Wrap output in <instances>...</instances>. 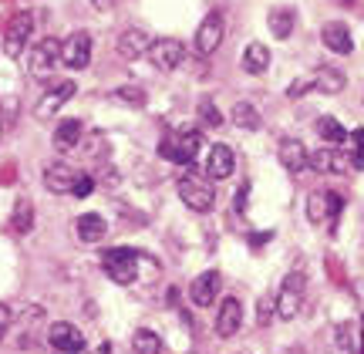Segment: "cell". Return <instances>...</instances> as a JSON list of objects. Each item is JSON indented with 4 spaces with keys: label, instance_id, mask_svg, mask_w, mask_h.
Returning a JSON list of instances; mask_svg holds the SVG:
<instances>
[{
    "label": "cell",
    "instance_id": "1",
    "mask_svg": "<svg viewBox=\"0 0 364 354\" xmlns=\"http://www.w3.org/2000/svg\"><path fill=\"white\" fill-rule=\"evenodd\" d=\"M139 250L132 247H112L102 253V267L105 274L112 277L115 284H135V277H139Z\"/></svg>",
    "mask_w": 364,
    "mask_h": 354
},
{
    "label": "cell",
    "instance_id": "2",
    "mask_svg": "<svg viewBox=\"0 0 364 354\" xmlns=\"http://www.w3.org/2000/svg\"><path fill=\"white\" fill-rule=\"evenodd\" d=\"M196 152H199V132L196 129L172 132V135H166L162 145H159V156L176 162V166H189V162L196 159Z\"/></svg>",
    "mask_w": 364,
    "mask_h": 354
},
{
    "label": "cell",
    "instance_id": "3",
    "mask_svg": "<svg viewBox=\"0 0 364 354\" xmlns=\"http://www.w3.org/2000/svg\"><path fill=\"white\" fill-rule=\"evenodd\" d=\"M176 189H179L182 203H186V206H189L193 213H209V210H213V203H216V193H213V186L203 183L199 176H182Z\"/></svg>",
    "mask_w": 364,
    "mask_h": 354
},
{
    "label": "cell",
    "instance_id": "4",
    "mask_svg": "<svg viewBox=\"0 0 364 354\" xmlns=\"http://www.w3.org/2000/svg\"><path fill=\"white\" fill-rule=\"evenodd\" d=\"M58 61H61V44L54 38H44L34 44L31 61H27V71H31L38 81H48L54 75V65H58Z\"/></svg>",
    "mask_w": 364,
    "mask_h": 354
},
{
    "label": "cell",
    "instance_id": "5",
    "mask_svg": "<svg viewBox=\"0 0 364 354\" xmlns=\"http://www.w3.org/2000/svg\"><path fill=\"white\" fill-rule=\"evenodd\" d=\"M344 210V196L334 193V189H321V193H311L307 199V216L311 223H334Z\"/></svg>",
    "mask_w": 364,
    "mask_h": 354
},
{
    "label": "cell",
    "instance_id": "6",
    "mask_svg": "<svg viewBox=\"0 0 364 354\" xmlns=\"http://www.w3.org/2000/svg\"><path fill=\"white\" fill-rule=\"evenodd\" d=\"M31 27H34V17L27 11L11 17V24L4 31V54L7 58H21V51L27 48V38H31Z\"/></svg>",
    "mask_w": 364,
    "mask_h": 354
},
{
    "label": "cell",
    "instance_id": "7",
    "mask_svg": "<svg viewBox=\"0 0 364 354\" xmlns=\"http://www.w3.org/2000/svg\"><path fill=\"white\" fill-rule=\"evenodd\" d=\"M88 61H91L88 31H75V34L61 44V65L71 68V71H81V68H88Z\"/></svg>",
    "mask_w": 364,
    "mask_h": 354
},
{
    "label": "cell",
    "instance_id": "8",
    "mask_svg": "<svg viewBox=\"0 0 364 354\" xmlns=\"http://www.w3.org/2000/svg\"><path fill=\"white\" fill-rule=\"evenodd\" d=\"M300 304H304V274H290L280 287V297H277V314L290 321L300 314Z\"/></svg>",
    "mask_w": 364,
    "mask_h": 354
},
{
    "label": "cell",
    "instance_id": "9",
    "mask_svg": "<svg viewBox=\"0 0 364 354\" xmlns=\"http://www.w3.org/2000/svg\"><path fill=\"white\" fill-rule=\"evenodd\" d=\"M48 344H51L54 351L78 354L85 348V334L75 324H68V321H54L51 328H48Z\"/></svg>",
    "mask_w": 364,
    "mask_h": 354
},
{
    "label": "cell",
    "instance_id": "10",
    "mask_svg": "<svg viewBox=\"0 0 364 354\" xmlns=\"http://www.w3.org/2000/svg\"><path fill=\"white\" fill-rule=\"evenodd\" d=\"M182 58H186V51H182L179 41H172V38L152 41V48H149V61H152L159 71H176V68L182 65Z\"/></svg>",
    "mask_w": 364,
    "mask_h": 354
},
{
    "label": "cell",
    "instance_id": "11",
    "mask_svg": "<svg viewBox=\"0 0 364 354\" xmlns=\"http://www.w3.org/2000/svg\"><path fill=\"white\" fill-rule=\"evenodd\" d=\"M149 48H152V38H149L145 31H139V27L122 31V34H118V41H115L118 58H125V61H135V58L149 54Z\"/></svg>",
    "mask_w": 364,
    "mask_h": 354
},
{
    "label": "cell",
    "instance_id": "12",
    "mask_svg": "<svg viewBox=\"0 0 364 354\" xmlns=\"http://www.w3.org/2000/svg\"><path fill=\"white\" fill-rule=\"evenodd\" d=\"M220 287H223L220 270H206V274H199V277L193 280V287H189V297H193L196 307H209V304L220 297Z\"/></svg>",
    "mask_w": 364,
    "mask_h": 354
},
{
    "label": "cell",
    "instance_id": "13",
    "mask_svg": "<svg viewBox=\"0 0 364 354\" xmlns=\"http://www.w3.org/2000/svg\"><path fill=\"white\" fill-rule=\"evenodd\" d=\"M203 169H206L209 179H230V176H233V169H236L233 149H230V145H213Z\"/></svg>",
    "mask_w": 364,
    "mask_h": 354
},
{
    "label": "cell",
    "instance_id": "14",
    "mask_svg": "<svg viewBox=\"0 0 364 354\" xmlns=\"http://www.w3.org/2000/svg\"><path fill=\"white\" fill-rule=\"evenodd\" d=\"M240 324H243V304H240V297H226L220 304V314H216V334L220 338H233Z\"/></svg>",
    "mask_w": 364,
    "mask_h": 354
},
{
    "label": "cell",
    "instance_id": "15",
    "mask_svg": "<svg viewBox=\"0 0 364 354\" xmlns=\"http://www.w3.org/2000/svg\"><path fill=\"white\" fill-rule=\"evenodd\" d=\"M220 44H223V17L209 14L206 21L199 24V31H196V48H199V54H213Z\"/></svg>",
    "mask_w": 364,
    "mask_h": 354
},
{
    "label": "cell",
    "instance_id": "16",
    "mask_svg": "<svg viewBox=\"0 0 364 354\" xmlns=\"http://www.w3.org/2000/svg\"><path fill=\"white\" fill-rule=\"evenodd\" d=\"M75 179H78V169H71L68 162H54V166H48V169H44V186H48L51 193H58V196L71 193Z\"/></svg>",
    "mask_w": 364,
    "mask_h": 354
},
{
    "label": "cell",
    "instance_id": "17",
    "mask_svg": "<svg viewBox=\"0 0 364 354\" xmlns=\"http://www.w3.org/2000/svg\"><path fill=\"white\" fill-rule=\"evenodd\" d=\"M81 132H85V125H81L78 118H65L58 129H54V149L65 156V152H75L81 142Z\"/></svg>",
    "mask_w": 364,
    "mask_h": 354
},
{
    "label": "cell",
    "instance_id": "18",
    "mask_svg": "<svg viewBox=\"0 0 364 354\" xmlns=\"http://www.w3.org/2000/svg\"><path fill=\"white\" fill-rule=\"evenodd\" d=\"M75 92H78V85H75V81H61V85H54L51 95H44V98H41L38 115H41V118L54 115V112H58V108L65 105L68 98H75Z\"/></svg>",
    "mask_w": 364,
    "mask_h": 354
},
{
    "label": "cell",
    "instance_id": "19",
    "mask_svg": "<svg viewBox=\"0 0 364 354\" xmlns=\"http://www.w3.org/2000/svg\"><path fill=\"white\" fill-rule=\"evenodd\" d=\"M75 230L85 243H102V236L108 233V223H105L102 213H81L78 220H75Z\"/></svg>",
    "mask_w": 364,
    "mask_h": 354
},
{
    "label": "cell",
    "instance_id": "20",
    "mask_svg": "<svg viewBox=\"0 0 364 354\" xmlns=\"http://www.w3.org/2000/svg\"><path fill=\"white\" fill-rule=\"evenodd\" d=\"M307 169H314V172H344L348 169V159L341 156L338 149H317V152L307 159Z\"/></svg>",
    "mask_w": 364,
    "mask_h": 354
},
{
    "label": "cell",
    "instance_id": "21",
    "mask_svg": "<svg viewBox=\"0 0 364 354\" xmlns=\"http://www.w3.org/2000/svg\"><path fill=\"white\" fill-rule=\"evenodd\" d=\"M324 44L331 48L334 54H351L354 51V38L351 31L344 24H338V21H331V24L324 27Z\"/></svg>",
    "mask_w": 364,
    "mask_h": 354
},
{
    "label": "cell",
    "instance_id": "22",
    "mask_svg": "<svg viewBox=\"0 0 364 354\" xmlns=\"http://www.w3.org/2000/svg\"><path fill=\"white\" fill-rule=\"evenodd\" d=\"M307 149L297 142V139H287L284 145H280V166L284 169H290V172H304L307 169Z\"/></svg>",
    "mask_w": 364,
    "mask_h": 354
},
{
    "label": "cell",
    "instance_id": "23",
    "mask_svg": "<svg viewBox=\"0 0 364 354\" xmlns=\"http://www.w3.org/2000/svg\"><path fill=\"white\" fill-rule=\"evenodd\" d=\"M267 68H270V48L260 44V41L247 44V51H243V71H250V75H263Z\"/></svg>",
    "mask_w": 364,
    "mask_h": 354
},
{
    "label": "cell",
    "instance_id": "24",
    "mask_svg": "<svg viewBox=\"0 0 364 354\" xmlns=\"http://www.w3.org/2000/svg\"><path fill=\"white\" fill-rule=\"evenodd\" d=\"M294 24H297V14L290 11V7H273V11H270V31H273V38L287 41L290 34H294Z\"/></svg>",
    "mask_w": 364,
    "mask_h": 354
},
{
    "label": "cell",
    "instance_id": "25",
    "mask_svg": "<svg viewBox=\"0 0 364 354\" xmlns=\"http://www.w3.org/2000/svg\"><path fill=\"white\" fill-rule=\"evenodd\" d=\"M317 135H321V139H324L331 149H334V145H341V142H348V135H344V125H341L334 115L317 118Z\"/></svg>",
    "mask_w": 364,
    "mask_h": 354
},
{
    "label": "cell",
    "instance_id": "26",
    "mask_svg": "<svg viewBox=\"0 0 364 354\" xmlns=\"http://www.w3.org/2000/svg\"><path fill=\"white\" fill-rule=\"evenodd\" d=\"M314 88L334 95V92H341V88H344V75H341L338 68H331V65L317 68V75H314Z\"/></svg>",
    "mask_w": 364,
    "mask_h": 354
},
{
    "label": "cell",
    "instance_id": "27",
    "mask_svg": "<svg viewBox=\"0 0 364 354\" xmlns=\"http://www.w3.org/2000/svg\"><path fill=\"white\" fill-rule=\"evenodd\" d=\"M132 351L135 354H162V341H159L156 331L139 328L135 334H132Z\"/></svg>",
    "mask_w": 364,
    "mask_h": 354
},
{
    "label": "cell",
    "instance_id": "28",
    "mask_svg": "<svg viewBox=\"0 0 364 354\" xmlns=\"http://www.w3.org/2000/svg\"><path fill=\"white\" fill-rule=\"evenodd\" d=\"M31 226H34V206H31V199L21 196L14 203V230H17V233H27Z\"/></svg>",
    "mask_w": 364,
    "mask_h": 354
},
{
    "label": "cell",
    "instance_id": "29",
    "mask_svg": "<svg viewBox=\"0 0 364 354\" xmlns=\"http://www.w3.org/2000/svg\"><path fill=\"white\" fill-rule=\"evenodd\" d=\"M233 122L240 125V129H260V115H257V108L250 105V102H236L233 108Z\"/></svg>",
    "mask_w": 364,
    "mask_h": 354
},
{
    "label": "cell",
    "instance_id": "30",
    "mask_svg": "<svg viewBox=\"0 0 364 354\" xmlns=\"http://www.w3.org/2000/svg\"><path fill=\"white\" fill-rule=\"evenodd\" d=\"M348 162L354 169H364V129H354L348 135Z\"/></svg>",
    "mask_w": 364,
    "mask_h": 354
},
{
    "label": "cell",
    "instance_id": "31",
    "mask_svg": "<svg viewBox=\"0 0 364 354\" xmlns=\"http://www.w3.org/2000/svg\"><path fill=\"white\" fill-rule=\"evenodd\" d=\"M118 102H125V105H135V108H142L145 105V92L139 88V85H122L115 92Z\"/></svg>",
    "mask_w": 364,
    "mask_h": 354
},
{
    "label": "cell",
    "instance_id": "32",
    "mask_svg": "<svg viewBox=\"0 0 364 354\" xmlns=\"http://www.w3.org/2000/svg\"><path fill=\"white\" fill-rule=\"evenodd\" d=\"M199 122H203V125H209V129H220V125H223L220 108L213 105V102H199Z\"/></svg>",
    "mask_w": 364,
    "mask_h": 354
},
{
    "label": "cell",
    "instance_id": "33",
    "mask_svg": "<svg viewBox=\"0 0 364 354\" xmlns=\"http://www.w3.org/2000/svg\"><path fill=\"white\" fill-rule=\"evenodd\" d=\"M91 189H95V179H91V176H85V172H78V179H75V186H71V193H75V199L91 196Z\"/></svg>",
    "mask_w": 364,
    "mask_h": 354
},
{
    "label": "cell",
    "instance_id": "34",
    "mask_svg": "<svg viewBox=\"0 0 364 354\" xmlns=\"http://www.w3.org/2000/svg\"><path fill=\"white\" fill-rule=\"evenodd\" d=\"M273 311H277V301H270V297H260V304H257V321H260V324H270Z\"/></svg>",
    "mask_w": 364,
    "mask_h": 354
},
{
    "label": "cell",
    "instance_id": "35",
    "mask_svg": "<svg viewBox=\"0 0 364 354\" xmlns=\"http://www.w3.org/2000/svg\"><path fill=\"white\" fill-rule=\"evenodd\" d=\"M11 324V311H7V304H0V331Z\"/></svg>",
    "mask_w": 364,
    "mask_h": 354
},
{
    "label": "cell",
    "instance_id": "36",
    "mask_svg": "<svg viewBox=\"0 0 364 354\" xmlns=\"http://www.w3.org/2000/svg\"><path fill=\"white\" fill-rule=\"evenodd\" d=\"M91 4H95V7H98V11H108V7H115L118 0H91Z\"/></svg>",
    "mask_w": 364,
    "mask_h": 354
},
{
    "label": "cell",
    "instance_id": "37",
    "mask_svg": "<svg viewBox=\"0 0 364 354\" xmlns=\"http://www.w3.org/2000/svg\"><path fill=\"white\" fill-rule=\"evenodd\" d=\"M338 4H351V0H338Z\"/></svg>",
    "mask_w": 364,
    "mask_h": 354
}]
</instances>
